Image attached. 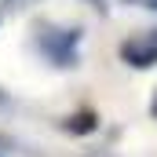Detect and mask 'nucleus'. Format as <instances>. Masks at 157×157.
I'll use <instances>...</instances> for the list:
<instances>
[{"label": "nucleus", "instance_id": "1", "mask_svg": "<svg viewBox=\"0 0 157 157\" xmlns=\"http://www.w3.org/2000/svg\"><path fill=\"white\" fill-rule=\"evenodd\" d=\"M37 44L55 66H73L77 62V29H51V26H44Z\"/></svg>", "mask_w": 157, "mask_h": 157}, {"label": "nucleus", "instance_id": "2", "mask_svg": "<svg viewBox=\"0 0 157 157\" xmlns=\"http://www.w3.org/2000/svg\"><path fill=\"white\" fill-rule=\"evenodd\" d=\"M121 59L128 62V66H154L157 62V29H146V33H139V37L124 40L121 44Z\"/></svg>", "mask_w": 157, "mask_h": 157}, {"label": "nucleus", "instance_id": "3", "mask_svg": "<svg viewBox=\"0 0 157 157\" xmlns=\"http://www.w3.org/2000/svg\"><path fill=\"white\" fill-rule=\"evenodd\" d=\"M66 128H70V132H91V128H95V113L84 110V113H77V117L66 121Z\"/></svg>", "mask_w": 157, "mask_h": 157}, {"label": "nucleus", "instance_id": "4", "mask_svg": "<svg viewBox=\"0 0 157 157\" xmlns=\"http://www.w3.org/2000/svg\"><path fill=\"white\" fill-rule=\"evenodd\" d=\"M4 4H11V7H22V4H29V0H4Z\"/></svg>", "mask_w": 157, "mask_h": 157}, {"label": "nucleus", "instance_id": "5", "mask_svg": "<svg viewBox=\"0 0 157 157\" xmlns=\"http://www.w3.org/2000/svg\"><path fill=\"white\" fill-rule=\"evenodd\" d=\"M154 113H157V99H154Z\"/></svg>", "mask_w": 157, "mask_h": 157}]
</instances>
